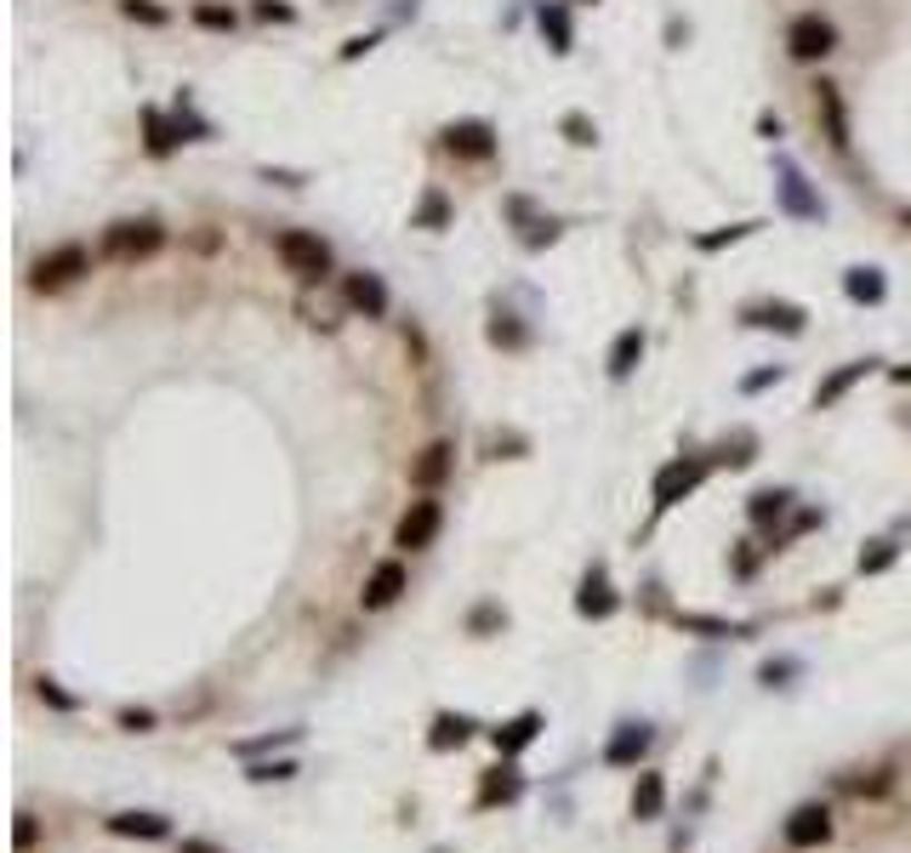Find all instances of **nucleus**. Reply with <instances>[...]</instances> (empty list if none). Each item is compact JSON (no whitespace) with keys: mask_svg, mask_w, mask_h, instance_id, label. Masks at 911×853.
Wrapping results in <instances>:
<instances>
[{"mask_svg":"<svg viewBox=\"0 0 911 853\" xmlns=\"http://www.w3.org/2000/svg\"><path fill=\"white\" fill-rule=\"evenodd\" d=\"M274 250H279V262L291 268L297 279H325L330 274V245L319 234H308V228H285L274 239Z\"/></svg>","mask_w":911,"mask_h":853,"instance_id":"nucleus-1","label":"nucleus"},{"mask_svg":"<svg viewBox=\"0 0 911 853\" xmlns=\"http://www.w3.org/2000/svg\"><path fill=\"white\" fill-rule=\"evenodd\" d=\"M166 245V228L155 217H137V222H115L103 234V257L115 262H142V257H155V250Z\"/></svg>","mask_w":911,"mask_h":853,"instance_id":"nucleus-2","label":"nucleus"},{"mask_svg":"<svg viewBox=\"0 0 911 853\" xmlns=\"http://www.w3.org/2000/svg\"><path fill=\"white\" fill-rule=\"evenodd\" d=\"M706 473H712L706 456H679V462H666V467L655 473V513H666V507H679L684 495H695V489L706 484Z\"/></svg>","mask_w":911,"mask_h":853,"instance_id":"nucleus-3","label":"nucleus"},{"mask_svg":"<svg viewBox=\"0 0 911 853\" xmlns=\"http://www.w3.org/2000/svg\"><path fill=\"white\" fill-rule=\"evenodd\" d=\"M786 52H792L798 63H821V58H832V52H838V29H832V18H821V12L792 18V29H786Z\"/></svg>","mask_w":911,"mask_h":853,"instance_id":"nucleus-4","label":"nucleus"},{"mask_svg":"<svg viewBox=\"0 0 911 853\" xmlns=\"http://www.w3.org/2000/svg\"><path fill=\"white\" fill-rule=\"evenodd\" d=\"M775 199H781V211L786 217H798V222H814V217H821L826 206H821V194H814L809 188V177L798 171V160H775Z\"/></svg>","mask_w":911,"mask_h":853,"instance_id":"nucleus-5","label":"nucleus"},{"mask_svg":"<svg viewBox=\"0 0 911 853\" xmlns=\"http://www.w3.org/2000/svg\"><path fill=\"white\" fill-rule=\"evenodd\" d=\"M439 529H445V507H439L434 495H422V500H410V513L399 518L394 546H399V552H422V546L439 540Z\"/></svg>","mask_w":911,"mask_h":853,"instance_id":"nucleus-6","label":"nucleus"},{"mask_svg":"<svg viewBox=\"0 0 911 853\" xmlns=\"http://www.w3.org/2000/svg\"><path fill=\"white\" fill-rule=\"evenodd\" d=\"M86 268H91V262H86V245H58V250H46V257L29 268V285H34V290H63V285H75Z\"/></svg>","mask_w":911,"mask_h":853,"instance_id":"nucleus-7","label":"nucleus"},{"mask_svg":"<svg viewBox=\"0 0 911 853\" xmlns=\"http://www.w3.org/2000/svg\"><path fill=\"white\" fill-rule=\"evenodd\" d=\"M821 842H832V809H826V802H803V809H792L786 847L809 853V847H821Z\"/></svg>","mask_w":911,"mask_h":853,"instance_id":"nucleus-8","label":"nucleus"},{"mask_svg":"<svg viewBox=\"0 0 911 853\" xmlns=\"http://www.w3.org/2000/svg\"><path fill=\"white\" fill-rule=\"evenodd\" d=\"M445 148L456 160H491L496 155V126L491 120H450L445 126Z\"/></svg>","mask_w":911,"mask_h":853,"instance_id":"nucleus-9","label":"nucleus"},{"mask_svg":"<svg viewBox=\"0 0 911 853\" xmlns=\"http://www.w3.org/2000/svg\"><path fill=\"white\" fill-rule=\"evenodd\" d=\"M615 609H621V597H615V586H610V569L593 564V569L582 575V592H575V615H582V621H610Z\"/></svg>","mask_w":911,"mask_h":853,"instance_id":"nucleus-10","label":"nucleus"},{"mask_svg":"<svg viewBox=\"0 0 911 853\" xmlns=\"http://www.w3.org/2000/svg\"><path fill=\"white\" fill-rule=\"evenodd\" d=\"M524 796V774L513 768V757H502L496 768L478 774V796H473V809H507V802Z\"/></svg>","mask_w":911,"mask_h":853,"instance_id":"nucleus-11","label":"nucleus"},{"mask_svg":"<svg viewBox=\"0 0 911 853\" xmlns=\"http://www.w3.org/2000/svg\"><path fill=\"white\" fill-rule=\"evenodd\" d=\"M542 728H547V717H542V712H518V717H507L502 728H491L496 757H518V751H531V745L542 740Z\"/></svg>","mask_w":911,"mask_h":853,"instance_id":"nucleus-12","label":"nucleus"},{"mask_svg":"<svg viewBox=\"0 0 911 853\" xmlns=\"http://www.w3.org/2000/svg\"><path fill=\"white\" fill-rule=\"evenodd\" d=\"M399 592H405V564L388 558V564H376V569L365 575L359 604H365V609H394V604H399Z\"/></svg>","mask_w":911,"mask_h":853,"instance_id":"nucleus-13","label":"nucleus"},{"mask_svg":"<svg viewBox=\"0 0 911 853\" xmlns=\"http://www.w3.org/2000/svg\"><path fill=\"white\" fill-rule=\"evenodd\" d=\"M650 740H655L650 723H621V728L610 734V745H604V763H610V768H638V757L650 751Z\"/></svg>","mask_w":911,"mask_h":853,"instance_id":"nucleus-14","label":"nucleus"},{"mask_svg":"<svg viewBox=\"0 0 911 853\" xmlns=\"http://www.w3.org/2000/svg\"><path fill=\"white\" fill-rule=\"evenodd\" d=\"M741 325H752V330H781V336H803L809 314H803L798 302H752V308L741 314Z\"/></svg>","mask_w":911,"mask_h":853,"instance_id":"nucleus-15","label":"nucleus"},{"mask_svg":"<svg viewBox=\"0 0 911 853\" xmlns=\"http://www.w3.org/2000/svg\"><path fill=\"white\" fill-rule=\"evenodd\" d=\"M814 115L826 120V142H832L838 155H843V148H849V109H843V91H838L832 80H821V86H814Z\"/></svg>","mask_w":911,"mask_h":853,"instance_id":"nucleus-16","label":"nucleus"},{"mask_svg":"<svg viewBox=\"0 0 911 853\" xmlns=\"http://www.w3.org/2000/svg\"><path fill=\"white\" fill-rule=\"evenodd\" d=\"M109 831L126 836V842H166L171 836V820L166 814H149V809H126V814H109Z\"/></svg>","mask_w":911,"mask_h":853,"instance_id":"nucleus-17","label":"nucleus"},{"mask_svg":"<svg viewBox=\"0 0 911 853\" xmlns=\"http://www.w3.org/2000/svg\"><path fill=\"white\" fill-rule=\"evenodd\" d=\"M450 467H456V449L439 438V444H427L422 456L410 462V484H416V489H439V484L450 478Z\"/></svg>","mask_w":911,"mask_h":853,"instance_id":"nucleus-18","label":"nucleus"},{"mask_svg":"<svg viewBox=\"0 0 911 853\" xmlns=\"http://www.w3.org/2000/svg\"><path fill=\"white\" fill-rule=\"evenodd\" d=\"M343 296H348V308L365 314V319H382V314H388V285H382L376 274H348Z\"/></svg>","mask_w":911,"mask_h":853,"instance_id":"nucleus-19","label":"nucleus"},{"mask_svg":"<svg viewBox=\"0 0 911 853\" xmlns=\"http://www.w3.org/2000/svg\"><path fill=\"white\" fill-rule=\"evenodd\" d=\"M872 370H878V359H849V365H838V370H832L821 387H814V410H832L838 398H843L854 381H867Z\"/></svg>","mask_w":911,"mask_h":853,"instance_id":"nucleus-20","label":"nucleus"},{"mask_svg":"<svg viewBox=\"0 0 911 853\" xmlns=\"http://www.w3.org/2000/svg\"><path fill=\"white\" fill-rule=\"evenodd\" d=\"M473 734H478V723H473L467 712H439V717H434V734H427V745H434V751H462Z\"/></svg>","mask_w":911,"mask_h":853,"instance_id":"nucleus-21","label":"nucleus"},{"mask_svg":"<svg viewBox=\"0 0 911 853\" xmlns=\"http://www.w3.org/2000/svg\"><path fill=\"white\" fill-rule=\"evenodd\" d=\"M843 290H849V302L878 308L883 296H889V279H883V268H849V274H843Z\"/></svg>","mask_w":911,"mask_h":853,"instance_id":"nucleus-22","label":"nucleus"},{"mask_svg":"<svg viewBox=\"0 0 911 853\" xmlns=\"http://www.w3.org/2000/svg\"><path fill=\"white\" fill-rule=\"evenodd\" d=\"M644 359V330H621L615 347H610V381H627Z\"/></svg>","mask_w":911,"mask_h":853,"instance_id":"nucleus-23","label":"nucleus"},{"mask_svg":"<svg viewBox=\"0 0 911 853\" xmlns=\"http://www.w3.org/2000/svg\"><path fill=\"white\" fill-rule=\"evenodd\" d=\"M786 513H792V489H752V500H746L752 524H781Z\"/></svg>","mask_w":911,"mask_h":853,"instance_id":"nucleus-24","label":"nucleus"},{"mask_svg":"<svg viewBox=\"0 0 911 853\" xmlns=\"http://www.w3.org/2000/svg\"><path fill=\"white\" fill-rule=\"evenodd\" d=\"M661 809H666V780L661 774H638V785H633V820H661Z\"/></svg>","mask_w":911,"mask_h":853,"instance_id":"nucleus-25","label":"nucleus"},{"mask_svg":"<svg viewBox=\"0 0 911 853\" xmlns=\"http://www.w3.org/2000/svg\"><path fill=\"white\" fill-rule=\"evenodd\" d=\"M142 131H149V155H155V160H166L171 148L182 142V131H177V126H171L160 109H142Z\"/></svg>","mask_w":911,"mask_h":853,"instance_id":"nucleus-26","label":"nucleus"},{"mask_svg":"<svg viewBox=\"0 0 911 853\" xmlns=\"http://www.w3.org/2000/svg\"><path fill=\"white\" fill-rule=\"evenodd\" d=\"M900 564V540H867V552H860V575H889Z\"/></svg>","mask_w":911,"mask_h":853,"instance_id":"nucleus-27","label":"nucleus"},{"mask_svg":"<svg viewBox=\"0 0 911 853\" xmlns=\"http://www.w3.org/2000/svg\"><path fill=\"white\" fill-rule=\"evenodd\" d=\"M303 740V728H274V734H257V740H239L234 751H239V757H268V751H285V745H297Z\"/></svg>","mask_w":911,"mask_h":853,"instance_id":"nucleus-28","label":"nucleus"},{"mask_svg":"<svg viewBox=\"0 0 911 853\" xmlns=\"http://www.w3.org/2000/svg\"><path fill=\"white\" fill-rule=\"evenodd\" d=\"M679 626L684 632H701V637H746L752 632L741 621H717V615H679Z\"/></svg>","mask_w":911,"mask_h":853,"instance_id":"nucleus-29","label":"nucleus"},{"mask_svg":"<svg viewBox=\"0 0 911 853\" xmlns=\"http://www.w3.org/2000/svg\"><path fill=\"white\" fill-rule=\"evenodd\" d=\"M746 234H757V222H730V228H717V234H695V250H724V245H735V239H746Z\"/></svg>","mask_w":911,"mask_h":853,"instance_id":"nucleus-30","label":"nucleus"},{"mask_svg":"<svg viewBox=\"0 0 911 853\" xmlns=\"http://www.w3.org/2000/svg\"><path fill=\"white\" fill-rule=\"evenodd\" d=\"M542 34L553 40V52H570V18H564V7H542Z\"/></svg>","mask_w":911,"mask_h":853,"instance_id":"nucleus-31","label":"nucleus"},{"mask_svg":"<svg viewBox=\"0 0 911 853\" xmlns=\"http://www.w3.org/2000/svg\"><path fill=\"white\" fill-rule=\"evenodd\" d=\"M491 341H496V347H524V341H531V330L513 325V314H496V319H491Z\"/></svg>","mask_w":911,"mask_h":853,"instance_id":"nucleus-32","label":"nucleus"},{"mask_svg":"<svg viewBox=\"0 0 911 853\" xmlns=\"http://www.w3.org/2000/svg\"><path fill=\"white\" fill-rule=\"evenodd\" d=\"M291 774H297V763H291V757H274V763H263V757H257V763L246 768V780H257V785H268V780H291Z\"/></svg>","mask_w":911,"mask_h":853,"instance_id":"nucleus-33","label":"nucleus"},{"mask_svg":"<svg viewBox=\"0 0 911 853\" xmlns=\"http://www.w3.org/2000/svg\"><path fill=\"white\" fill-rule=\"evenodd\" d=\"M445 222H450L445 194H427V199H422V211H416V228H445Z\"/></svg>","mask_w":911,"mask_h":853,"instance_id":"nucleus-34","label":"nucleus"},{"mask_svg":"<svg viewBox=\"0 0 911 853\" xmlns=\"http://www.w3.org/2000/svg\"><path fill=\"white\" fill-rule=\"evenodd\" d=\"M564 137H570L575 148H593V142H598V126H593L587 115H564Z\"/></svg>","mask_w":911,"mask_h":853,"instance_id":"nucleus-35","label":"nucleus"},{"mask_svg":"<svg viewBox=\"0 0 911 853\" xmlns=\"http://www.w3.org/2000/svg\"><path fill=\"white\" fill-rule=\"evenodd\" d=\"M34 688H40V700H46V706H52V712H75V706H80V700H75V694H63L52 677H40Z\"/></svg>","mask_w":911,"mask_h":853,"instance_id":"nucleus-36","label":"nucleus"},{"mask_svg":"<svg viewBox=\"0 0 911 853\" xmlns=\"http://www.w3.org/2000/svg\"><path fill=\"white\" fill-rule=\"evenodd\" d=\"M126 18H131V23H155V29H160V23H166V7H155V0H126Z\"/></svg>","mask_w":911,"mask_h":853,"instance_id":"nucleus-37","label":"nucleus"},{"mask_svg":"<svg viewBox=\"0 0 911 853\" xmlns=\"http://www.w3.org/2000/svg\"><path fill=\"white\" fill-rule=\"evenodd\" d=\"M195 23L200 29H234V12L228 7H195Z\"/></svg>","mask_w":911,"mask_h":853,"instance_id":"nucleus-38","label":"nucleus"},{"mask_svg":"<svg viewBox=\"0 0 911 853\" xmlns=\"http://www.w3.org/2000/svg\"><path fill=\"white\" fill-rule=\"evenodd\" d=\"M12 842H18V853H29V847L40 842V825H34V814H18V825H12Z\"/></svg>","mask_w":911,"mask_h":853,"instance_id":"nucleus-39","label":"nucleus"},{"mask_svg":"<svg viewBox=\"0 0 911 853\" xmlns=\"http://www.w3.org/2000/svg\"><path fill=\"white\" fill-rule=\"evenodd\" d=\"M257 18H263V23H291L297 12L285 7V0H257Z\"/></svg>","mask_w":911,"mask_h":853,"instance_id":"nucleus-40","label":"nucleus"},{"mask_svg":"<svg viewBox=\"0 0 911 853\" xmlns=\"http://www.w3.org/2000/svg\"><path fill=\"white\" fill-rule=\"evenodd\" d=\"M781 376H786V370H781V365H770V370H752V376H746V381H741V393H763V387H775V381H781Z\"/></svg>","mask_w":911,"mask_h":853,"instance_id":"nucleus-41","label":"nucleus"},{"mask_svg":"<svg viewBox=\"0 0 911 853\" xmlns=\"http://www.w3.org/2000/svg\"><path fill=\"white\" fill-rule=\"evenodd\" d=\"M889 785H894V780H889V768H878L872 780H849V791H860V796H883Z\"/></svg>","mask_w":911,"mask_h":853,"instance_id":"nucleus-42","label":"nucleus"},{"mask_svg":"<svg viewBox=\"0 0 911 853\" xmlns=\"http://www.w3.org/2000/svg\"><path fill=\"white\" fill-rule=\"evenodd\" d=\"M120 728H131V734L155 728V712H142V706H126V712H120Z\"/></svg>","mask_w":911,"mask_h":853,"instance_id":"nucleus-43","label":"nucleus"},{"mask_svg":"<svg viewBox=\"0 0 911 853\" xmlns=\"http://www.w3.org/2000/svg\"><path fill=\"white\" fill-rule=\"evenodd\" d=\"M792 672H798V661H763V672H757V677L775 688V683H781V677H792Z\"/></svg>","mask_w":911,"mask_h":853,"instance_id":"nucleus-44","label":"nucleus"},{"mask_svg":"<svg viewBox=\"0 0 911 853\" xmlns=\"http://www.w3.org/2000/svg\"><path fill=\"white\" fill-rule=\"evenodd\" d=\"M370 46H376V34H354V40L343 46V58H359V52H370Z\"/></svg>","mask_w":911,"mask_h":853,"instance_id":"nucleus-45","label":"nucleus"},{"mask_svg":"<svg viewBox=\"0 0 911 853\" xmlns=\"http://www.w3.org/2000/svg\"><path fill=\"white\" fill-rule=\"evenodd\" d=\"M177 853H222V847H211V842H200V836H182Z\"/></svg>","mask_w":911,"mask_h":853,"instance_id":"nucleus-46","label":"nucleus"},{"mask_svg":"<svg viewBox=\"0 0 911 853\" xmlns=\"http://www.w3.org/2000/svg\"><path fill=\"white\" fill-rule=\"evenodd\" d=\"M757 131H763V137L775 142V137H781V120H775V115H757Z\"/></svg>","mask_w":911,"mask_h":853,"instance_id":"nucleus-47","label":"nucleus"},{"mask_svg":"<svg viewBox=\"0 0 911 853\" xmlns=\"http://www.w3.org/2000/svg\"><path fill=\"white\" fill-rule=\"evenodd\" d=\"M894 381H900V387H911V365H900V370H894Z\"/></svg>","mask_w":911,"mask_h":853,"instance_id":"nucleus-48","label":"nucleus"}]
</instances>
